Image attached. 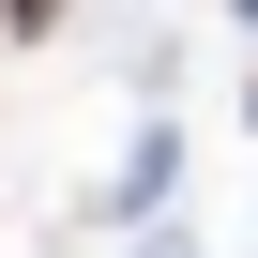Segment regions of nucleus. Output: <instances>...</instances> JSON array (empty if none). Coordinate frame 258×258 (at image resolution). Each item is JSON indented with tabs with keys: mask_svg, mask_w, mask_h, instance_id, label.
Returning <instances> with one entry per match:
<instances>
[{
	"mask_svg": "<svg viewBox=\"0 0 258 258\" xmlns=\"http://www.w3.org/2000/svg\"><path fill=\"white\" fill-rule=\"evenodd\" d=\"M0 16H16V31H46V16H61V0H0Z\"/></svg>",
	"mask_w": 258,
	"mask_h": 258,
	"instance_id": "f257e3e1",
	"label": "nucleus"
}]
</instances>
